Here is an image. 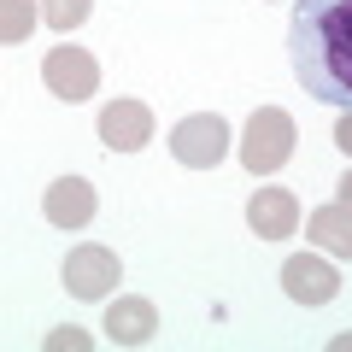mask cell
<instances>
[{
	"label": "cell",
	"mask_w": 352,
	"mask_h": 352,
	"mask_svg": "<svg viewBox=\"0 0 352 352\" xmlns=\"http://www.w3.org/2000/svg\"><path fill=\"white\" fill-rule=\"evenodd\" d=\"M153 329H159V305L141 300V294H129V300H118L106 311V340L112 346H147Z\"/></svg>",
	"instance_id": "10"
},
{
	"label": "cell",
	"mask_w": 352,
	"mask_h": 352,
	"mask_svg": "<svg viewBox=\"0 0 352 352\" xmlns=\"http://www.w3.org/2000/svg\"><path fill=\"white\" fill-rule=\"evenodd\" d=\"M282 288L300 305H329L340 294V276H335V264L317 258V252H294V258L282 264Z\"/></svg>",
	"instance_id": "7"
},
{
	"label": "cell",
	"mask_w": 352,
	"mask_h": 352,
	"mask_svg": "<svg viewBox=\"0 0 352 352\" xmlns=\"http://www.w3.org/2000/svg\"><path fill=\"white\" fill-rule=\"evenodd\" d=\"M335 200H340V206H352V170H346V176L335 182Z\"/></svg>",
	"instance_id": "16"
},
{
	"label": "cell",
	"mask_w": 352,
	"mask_h": 352,
	"mask_svg": "<svg viewBox=\"0 0 352 352\" xmlns=\"http://www.w3.org/2000/svg\"><path fill=\"white\" fill-rule=\"evenodd\" d=\"M305 235L323 252H335V258H352V206H340V200L317 206V212L305 217Z\"/></svg>",
	"instance_id": "11"
},
{
	"label": "cell",
	"mask_w": 352,
	"mask_h": 352,
	"mask_svg": "<svg viewBox=\"0 0 352 352\" xmlns=\"http://www.w3.org/2000/svg\"><path fill=\"white\" fill-rule=\"evenodd\" d=\"M100 141L112 153H141L153 141V106L147 100H112L100 112Z\"/></svg>",
	"instance_id": "8"
},
{
	"label": "cell",
	"mask_w": 352,
	"mask_h": 352,
	"mask_svg": "<svg viewBox=\"0 0 352 352\" xmlns=\"http://www.w3.org/2000/svg\"><path fill=\"white\" fill-rule=\"evenodd\" d=\"M88 6H94V0H41V18H47V30L71 36V30L88 18Z\"/></svg>",
	"instance_id": "13"
},
{
	"label": "cell",
	"mask_w": 352,
	"mask_h": 352,
	"mask_svg": "<svg viewBox=\"0 0 352 352\" xmlns=\"http://www.w3.org/2000/svg\"><path fill=\"white\" fill-rule=\"evenodd\" d=\"M170 153H176V164H188V170H217L223 153H229V124L217 112L182 118V124L170 129Z\"/></svg>",
	"instance_id": "3"
},
{
	"label": "cell",
	"mask_w": 352,
	"mask_h": 352,
	"mask_svg": "<svg viewBox=\"0 0 352 352\" xmlns=\"http://www.w3.org/2000/svg\"><path fill=\"white\" fill-rule=\"evenodd\" d=\"M36 0H0V41H6V47H18V41L30 36V30H36Z\"/></svg>",
	"instance_id": "12"
},
{
	"label": "cell",
	"mask_w": 352,
	"mask_h": 352,
	"mask_svg": "<svg viewBox=\"0 0 352 352\" xmlns=\"http://www.w3.org/2000/svg\"><path fill=\"white\" fill-rule=\"evenodd\" d=\"M247 223L258 241H282L300 229V200H294V188H258L247 200Z\"/></svg>",
	"instance_id": "9"
},
{
	"label": "cell",
	"mask_w": 352,
	"mask_h": 352,
	"mask_svg": "<svg viewBox=\"0 0 352 352\" xmlns=\"http://www.w3.org/2000/svg\"><path fill=\"white\" fill-rule=\"evenodd\" d=\"M118 282V252L100 247V241H88V247H71V258H65V288L76 294V300H106Z\"/></svg>",
	"instance_id": "5"
},
{
	"label": "cell",
	"mask_w": 352,
	"mask_h": 352,
	"mask_svg": "<svg viewBox=\"0 0 352 352\" xmlns=\"http://www.w3.org/2000/svg\"><path fill=\"white\" fill-rule=\"evenodd\" d=\"M335 147L352 159V112H340V118H335Z\"/></svg>",
	"instance_id": "15"
},
{
	"label": "cell",
	"mask_w": 352,
	"mask_h": 352,
	"mask_svg": "<svg viewBox=\"0 0 352 352\" xmlns=\"http://www.w3.org/2000/svg\"><path fill=\"white\" fill-rule=\"evenodd\" d=\"M65 346H71V352H88V346H94V335H82V329H53V335H47V352H65Z\"/></svg>",
	"instance_id": "14"
},
{
	"label": "cell",
	"mask_w": 352,
	"mask_h": 352,
	"mask_svg": "<svg viewBox=\"0 0 352 352\" xmlns=\"http://www.w3.org/2000/svg\"><path fill=\"white\" fill-rule=\"evenodd\" d=\"M288 59L311 100L352 112V0H300L288 24Z\"/></svg>",
	"instance_id": "1"
},
{
	"label": "cell",
	"mask_w": 352,
	"mask_h": 352,
	"mask_svg": "<svg viewBox=\"0 0 352 352\" xmlns=\"http://www.w3.org/2000/svg\"><path fill=\"white\" fill-rule=\"evenodd\" d=\"M294 159V118L282 106H258L247 118V135H241V164L252 176H276Z\"/></svg>",
	"instance_id": "2"
},
{
	"label": "cell",
	"mask_w": 352,
	"mask_h": 352,
	"mask_svg": "<svg viewBox=\"0 0 352 352\" xmlns=\"http://www.w3.org/2000/svg\"><path fill=\"white\" fill-rule=\"evenodd\" d=\"M41 82H47V94H59V100H88L94 88H100V59L88 47H47V59H41Z\"/></svg>",
	"instance_id": "4"
},
{
	"label": "cell",
	"mask_w": 352,
	"mask_h": 352,
	"mask_svg": "<svg viewBox=\"0 0 352 352\" xmlns=\"http://www.w3.org/2000/svg\"><path fill=\"white\" fill-rule=\"evenodd\" d=\"M41 212H47L53 229H88L94 212H100V194H94V182H82V176H59V182L41 194Z\"/></svg>",
	"instance_id": "6"
}]
</instances>
